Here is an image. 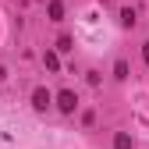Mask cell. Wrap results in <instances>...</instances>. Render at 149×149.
<instances>
[{"instance_id":"cell-6","label":"cell","mask_w":149,"mask_h":149,"mask_svg":"<svg viewBox=\"0 0 149 149\" xmlns=\"http://www.w3.org/2000/svg\"><path fill=\"white\" fill-rule=\"evenodd\" d=\"M43 64H46L50 71H57V68H61V57H57V53H43Z\"/></svg>"},{"instance_id":"cell-8","label":"cell","mask_w":149,"mask_h":149,"mask_svg":"<svg viewBox=\"0 0 149 149\" xmlns=\"http://www.w3.org/2000/svg\"><path fill=\"white\" fill-rule=\"evenodd\" d=\"M57 50H64V53L74 50V39H71V36H61V39H57Z\"/></svg>"},{"instance_id":"cell-7","label":"cell","mask_w":149,"mask_h":149,"mask_svg":"<svg viewBox=\"0 0 149 149\" xmlns=\"http://www.w3.org/2000/svg\"><path fill=\"white\" fill-rule=\"evenodd\" d=\"M114 78H128V61H117L114 64Z\"/></svg>"},{"instance_id":"cell-10","label":"cell","mask_w":149,"mask_h":149,"mask_svg":"<svg viewBox=\"0 0 149 149\" xmlns=\"http://www.w3.org/2000/svg\"><path fill=\"white\" fill-rule=\"evenodd\" d=\"M4 78H7V68H4V64H0V82H4Z\"/></svg>"},{"instance_id":"cell-4","label":"cell","mask_w":149,"mask_h":149,"mask_svg":"<svg viewBox=\"0 0 149 149\" xmlns=\"http://www.w3.org/2000/svg\"><path fill=\"white\" fill-rule=\"evenodd\" d=\"M114 149H132V135H128V132H117L114 135Z\"/></svg>"},{"instance_id":"cell-1","label":"cell","mask_w":149,"mask_h":149,"mask_svg":"<svg viewBox=\"0 0 149 149\" xmlns=\"http://www.w3.org/2000/svg\"><path fill=\"white\" fill-rule=\"evenodd\" d=\"M57 110H61V114H74V110H78V96H74L71 89L57 92Z\"/></svg>"},{"instance_id":"cell-9","label":"cell","mask_w":149,"mask_h":149,"mask_svg":"<svg viewBox=\"0 0 149 149\" xmlns=\"http://www.w3.org/2000/svg\"><path fill=\"white\" fill-rule=\"evenodd\" d=\"M142 61L149 64V43H142Z\"/></svg>"},{"instance_id":"cell-5","label":"cell","mask_w":149,"mask_h":149,"mask_svg":"<svg viewBox=\"0 0 149 149\" xmlns=\"http://www.w3.org/2000/svg\"><path fill=\"white\" fill-rule=\"evenodd\" d=\"M121 25H135V7H121Z\"/></svg>"},{"instance_id":"cell-3","label":"cell","mask_w":149,"mask_h":149,"mask_svg":"<svg viewBox=\"0 0 149 149\" xmlns=\"http://www.w3.org/2000/svg\"><path fill=\"white\" fill-rule=\"evenodd\" d=\"M46 14H50V22H64V0H50Z\"/></svg>"},{"instance_id":"cell-2","label":"cell","mask_w":149,"mask_h":149,"mask_svg":"<svg viewBox=\"0 0 149 149\" xmlns=\"http://www.w3.org/2000/svg\"><path fill=\"white\" fill-rule=\"evenodd\" d=\"M50 103H53V92H50V89H43V85H39V89L32 92V107H36V110H46Z\"/></svg>"}]
</instances>
